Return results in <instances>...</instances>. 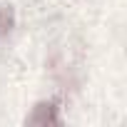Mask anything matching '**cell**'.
Returning <instances> with one entry per match:
<instances>
[{
  "label": "cell",
  "instance_id": "1",
  "mask_svg": "<svg viewBox=\"0 0 127 127\" xmlns=\"http://www.w3.org/2000/svg\"><path fill=\"white\" fill-rule=\"evenodd\" d=\"M30 122H37V125L55 122V107H52V105H37L35 112L30 115Z\"/></svg>",
  "mask_w": 127,
  "mask_h": 127
},
{
  "label": "cell",
  "instance_id": "2",
  "mask_svg": "<svg viewBox=\"0 0 127 127\" xmlns=\"http://www.w3.org/2000/svg\"><path fill=\"white\" fill-rule=\"evenodd\" d=\"M13 25V10L10 8H0V32H8Z\"/></svg>",
  "mask_w": 127,
  "mask_h": 127
}]
</instances>
